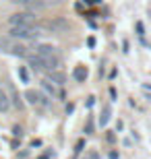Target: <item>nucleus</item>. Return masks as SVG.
I'll use <instances>...</instances> for the list:
<instances>
[{
    "label": "nucleus",
    "mask_w": 151,
    "mask_h": 159,
    "mask_svg": "<svg viewBox=\"0 0 151 159\" xmlns=\"http://www.w3.org/2000/svg\"><path fill=\"white\" fill-rule=\"evenodd\" d=\"M35 54H37V56L44 60V64H46L48 70L58 68L60 62H62V56H60V52H58L54 46H50V43H37V46H35Z\"/></svg>",
    "instance_id": "obj_1"
},
{
    "label": "nucleus",
    "mask_w": 151,
    "mask_h": 159,
    "mask_svg": "<svg viewBox=\"0 0 151 159\" xmlns=\"http://www.w3.org/2000/svg\"><path fill=\"white\" fill-rule=\"evenodd\" d=\"M44 35L40 25H25V27H11L8 29V37L19 41H35Z\"/></svg>",
    "instance_id": "obj_2"
},
{
    "label": "nucleus",
    "mask_w": 151,
    "mask_h": 159,
    "mask_svg": "<svg viewBox=\"0 0 151 159\" xmlns=\"http://www.w3.org/2000/svg\"><path fill=\"white\" fill-rule=\"evenodd\" d=\"M0 52H6L11 56H19V58H25L27 56V46L25 41H19V39H12V37H0Z\"/></svg>",
    "instance_id": "obj_3"
},
{
    "label": "nucleus",
    "mask_w": 151,
    "mask_h": 159,
    "mask_svg": "<svg viewBox=\"0 0 151 159\" xmlns=\"http://www.w3.org/2000/svg\"><path fill=\"white\" fill-rule=\"evenodd\" d=\"M11 27H25V25H37V12L33 11H19L8 17Z\"/></svg>",
    "instance_id": "obj_4"
},
{
    "label": "nucleus",
    "mask_w": 151,
    "mask_h": 159,
    "mask_svg": "<svg viewBox=\"0 0 151 159\" xmlns=\"http://www.w3.org/2000/svg\"><path fill=\"white\" fill-rule=\"evenodd\" d=\"M25 99L33 107H46L48 103H50V97H48L44 91H37V89H27V91H25Z\"/></svg>",
    "instance_id": "obj_5"
},
{
    "label": "nucleus",
    "mask_w": 151,
    "mask_h": 159,
    "mask_svg": "<svg viewBox=\"0 0 151 159\" xmlns=\"http://www.w3.org/2000/svg\"><path fill=\"white\" fill-rule=\"evenodd\" d=\"M44 27L50 29L52 33H64L66 29H70V23L66 21V19H50V21L44 23Z\"/></svg>",
    "instance_id": "obj_6"
},
{
    "label": "nucleus",
    "mask_w": 151,
    "mask_h": 159,
    "mask_svg": "<svg viewBox=\"0 0 151 159\" xmlns=\"http://www.w3.org/2000/svg\"><path fill=\"white\" fill-rule=\"evenodd\" d=\"M25 60H27V66H31L33 70H37V72H48L46 64H44V60H41L37 54H27V56H25Z\"/></svg>",
    "instance_id": "obj_7"
},
{
    "label": "nucleus",
    "mask_w": 151,
    "mask_h": 159,
    "mask_svg": "<svg viewBox=\"0 0 151 159\" xmlns=\"http://www.w3.org/2000/svg\"><path fill=\"white\" fill-rule=\"evenodd\" d=\"M48 81L54 83V85H58V87H62L64 83H66V75H64L60 68H54V70H48Z\"/></svg>",
    "instance_id": "obj_8"
},
{
    "label": "nucleus",
    "mask_w": 151,
    "mask_h": 159,
    "mask_svg": "<svg viewBox=\"0 0 151 159\" xmlns=\"http://www.w3.org/2000/svg\"><path fill=\"white\" fill-rule=\"evenodd\" d=\"M12 107V103H11V97H8V93H6L4 89H2V83H0V112L2 114H6L8 110Z\"/></svg>",
    "instance_id": "obj_9"
},
{
    "label": "nucleus",
    "mask_w": 151,
    "mask_h": 159,
    "mask_svg": "<svg viewBox=\"0 0 151 159\" xmlns=\"http://www.w3.org/2000/svg\"><path fill=\"white\" fill-rule=\"evenodd\" d=\"M8 97H11V103L17 107V110H23V99H21V95L17 93V89L12 87V85L8 87Z\"/></svg>",
    "instance_id": "obj_10"
},
{
    "label": "nucleus",
    "mask_w": 151,
    "mask_h": 159,
    "mask_svg": "<svg viewBox=\"0 0 151 159\" xmlns=\"http://www.w3.org/2000/svg\"><path fill=\"white\" fill-rule=\"evenodd\" d=\"M87 66H83V64H79V66H75V70H73V79H75L77 83H85V79H87Z\"/></svg>",
    "instance_id": "obj_11"
},
{
    "label": "nucleus",
    "mask_w": 151,
    "mask_h": 159,
    "mask_svg": "<svg viewBox=\"0 0 151 159\" xmlns=\"http://www.w3.org/2000/svg\"><path fill=\"white\" fill-rule=\"evenodd\" d=\"M41 89L46 91V95H48V97H50V99L58 95V91H56V87H54V83H50V81H48V79H44V81H41Z\"/></svg>",
    "instance_id": "obj_12"
},
{
    "label": "nucleus",
    "mask_w": 151,
    "mask_h": 159,
    "mask_svg": "<svg viewBox=\"0 0 151 159\" xmlns=\"http://www.w3.org/2000/svg\"><path fill=\"white\" fill-rule=\"evenodd\" d=\"M108 120H110V106L104 107V116L99 118V126H106V124H108Z\"/></svg>",
    "instance_id": "obj_13"
},
{
    "label": "nucleus",
    "mask_w": 151,
    "mask_h": 159,
    "mask_svg": "<svg viewBox=\"0 0 151 159\" xmlns=\"http://www.w3.org/2000/svg\"><path fill=\"white\" fill-rule=\"evenodd\" d=\"M83 159H101V157H99V153L95 151V149H89V151H85Z\"/></svg>",
    "instance_id": "obj_14"
},
{
    "label": "nucleus",
    "mask_w": 151,
    "mask_h": 159,
    "mask_svg": "<svg viewBox=\"0 0 151 159\" xmlns=\"http://www.w3.org/2000/svg\"><path fill=\"white\" fill-rule=\"evenodd\" d=\"M19 77H21V81L23 83H29V75H27V68H25V66H19Z\"/></svg>",
    "instance_id": "obj_15"
},
{
    "label": "nucleus",
    "mask_w": 151,
    "mask_h": 159,
    "mask_svg": "<svg viewBox=\"0 0 151 159\" xmlns=\"http://www.w3.org/2000/svg\"><path fill=\"white\" fill-rule=\"evenodd\" d=\"M83 147H85V141H83V139H81V141H77V145H75V153L79 155V153L83 151Z\"/></svg>",
    "instance_id": "obj_16"
},
{
    "label": "nucleus",
    "mask_w": 151,
    "mask_h": 159,
    "mask_svg": "<svg viewBox=\"0 0 151 159\" xmlns=\"http://www.w3.org/2000/svg\"><path fill=\"white\" fill-rule=\"evenodd\" d=\"M12 4H21V6H29L33 0H11Z\"/></svg>",
    "instance_id": "obj_17"
},
{
    "label": "nucleus",
    "mask_w": 151,
    "mask_h": 159,
    "mask_svg": "<svg viewBox=\"0 0 151 159\" xmlns=\"http://www.w3.org/2000/svg\"><path fill=\"white\" fill-rule=\"evenodd\" d=\"M85 132H87V134L93 132V118H91V116H89V120H87V130H85Z\"/></svg>",
    "instance_id": "obj_18"
},
{
    "label": "nucleus",
    "mask_w": 151,
    "mask_h": 159,
    "mask_svg": "<svg viewBox=\"0 0 151 159\" xmlns=\"http://www.w3.org/2000/svg\"><path fill=\"white\" fill-rule=\"evenodd\" d=\"M110 159H118V153H116V151H112V153H110Z\"/></svg>",
    "instance_id": "obj_19"
},
{
    "label": "nucleus",
    "mask_w": 151,
    "mask_h": 159,
    "mask_svg": "<svg viewBox=\"0 0 151 159\" xmlns=\"http://www.w3.org/2000/svg\"><path fill=\"white\" fill-rule=\"evenodd\" d=\"M41 159H46V157H41Z\"/></svg>",
    "instance_id": "obj_20"
}]
</instances>
